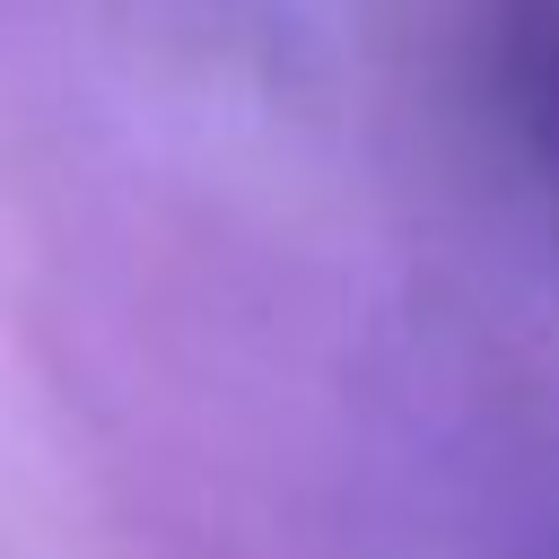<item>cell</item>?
<instances>
[{"label": "cell", "mask_w": 559, "mask_h": 559, "mask_svg": "<svg viewBox=\"0 0 559 559\" xmlns=\"http://www.w3.org/2000/svg\"><path fill=\"white\" fill-rule=\"evenodd\" d=\"M472 52L498 122L559 183V0H472Z\"/></svg>", "instance_id": "cell-1"}]
</instances>
